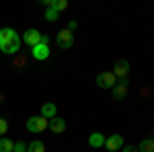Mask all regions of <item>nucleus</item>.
Masks as SVG:
<instances>
[{"mask_svg":"<svg viewBox=\"0 0 154 152\" xmlns=\"http://www.w3.org/2000/svg\"><path fill=\"white\" fill-rule=\"evenodd\" d=\"M49 126V119H45L43 115H33L27 119V132H31V134H41V132H45Z\"/></svg>","mask_w":154,"mask_h":152,"instance_id":"obj_1","label":"nucleus"},{"mask_svg":"<svg viewBox=\"0 0 154 152\" xmlns=\"http://www.w3.org/2000/svg\"><path fill=\"white\" fill-rule=\"evenodd\" d=\"M56 43L60 49H70L74 43V33H70L68 29H62L58 35H56Z\"/></svg>","mask_w":154,"mask_h":152,"instance_id":"obj_2","label":"nucleus"},{"mask_svg":"<svg viewBox=\"0 0 154 152\" xmlns=\"http://www.w3.org/2000/svg\"><path fill=\"white\" fill-rule=\"evenodd\" d=\"M19 49H21V37H19V35L11 37L4 45H0V51L6 54V56H14V54H19Z\"/></svg>","mask_w":154,"mask_h":152,"instance_id":"obj_3","label":"nucleus"},{"mask_svg":"<svg viewBox=\"0 0 154 152\" xmlns=\"http://www.w3.org/2000/svg\"><path fill=\"white\" fill-rule=\"evenodd\" d=\"M97 84H99L101 88H113V86L117 84V78H115L113 72H99V76H97Z\"/></svg>","mask_w":154,"mask_h":152,"instance_id":"obj_4","label":"nucleus"},{"mask_svg":"<svg viewBox=\"0 0 154 152\" xmlns=\"http://www.w3.org/2000/svg\"><path fill=\"white\" fill-rule=\"evenodd\" d=\"M31 56L37 62H45L49 58V45L48 43H37L35 47H31Z\"/></svg>","mask_w":154,"mask_h":152,"instance_id":"obj_5","label":"nucleus"},{"mask_svg":"<svg viewBox=\"0 0 154 152\" xmlns=\"http://www.w3.org/2000/svg\"><path fill=\"white\" fill-rule=\"evenodd\" d=\"M41 35H43V33H39L37 29H27L23 33V41L29 47H35L37 43H41Z\"/></svg>","mask_w":154,"mask_h":152,"instance_id":"obj_6","label":"nucleus"},{"mask_svg":"<svg viewBox=\"0 0 154 152\" xmlns=\"http://www.w3.org/2000/svg\"><path fill=\"white\" fill-rule=\"evenodd\" d=\"M105 148L109 152H117L123 148V138L119 136V134H113V136H109V138H105Z\"/></svg>","mask_w":154,"mask_h":152,"instance_id":"obj_7","label":"nucleus"},{"mask_svg":"<svg viewBox=\"0 0 154 152\" xmlns=\"http://www.w3.org/2000/svg\"><path fill=\"white\" fill-rule=\"evenodd\" d=\"M128 78H121V80H117V84L113 86V99L115 101H121V99H125L128 97Z\"/></svg>","mask_w":154,"mask_h":152,"instance_id":"obj_8","label":"nucleus"},{"mask_svg":"<svg viewBox=\"0 0 154 152\" xmlns=\"http://www.w3.org/2000/svg\"><path fill=\"white\" fill-rule=\"evenodd\" d=\"M130 62L128 60H119L117 64H115V68H113V74H115V78L121 80V78H128V74H130Z\"/></svg>","mask_w":154,"mask_h":152,"instance_id":"obj_9","label":"nucleus"},{"mask_svg":"<svg viewBox=\"0 0 154 152\" xmlns=\"http://www.w3.org/2000/svg\"><path fill=\"white\" fill-rule=\"evenodd\" d=\"M49 132H54V134H64L66 132V119H62L60 115H56L54 119H49Z\"/></svg>","mask_w":154,"mask_h":152,"instance_id":"obj_10","label":"nucleus"},{"mask_svg":"<svg viewBox=\"0 0 154 152\" xmlns=\"http://www.w3.org/2000/svg\"><path fill=\"white\" fill-rule=\"evenodd\" d=\"M88 146H91V148H103V146H105V136H103L101 132H93V134L88 136Z\"/></svg>","mask_w":154,"mask_h":152,"instance_id":"obj_11","label":"nucleus"},{"mask_svg":"<svg viewBox=\"0 0 154 152\" xmlns=\"http://www.w3.org/2000/svg\"><path fill=\"white\" fill-rule=\"evenodd\" d=\"M58 113V107L54 105V103H43L41 105V115L45 117V119H54Z\"/></svg>","mask_w":154,"mask_h":152,"instance_id":"obj_12","label":"nucleus"},{"mask_svg":"<svg viewBox=\"0 0 154 152\" xmlns=\"http://www.w3.org/2000/svg\"><path fill=\"white\" fill-rule=\"evenodd\" d=\"M17 35V31L14 29H11V27H4V29H0V45H4L11 37Z\"/></svg>","mask_w":154,"mask_h":152,"instance_id":"obj_13","label":"nucleus"},{"mask_svg":"<svg viewBox=\"0 0 154 152\" xmlns=\"http://www.w3.org/2000/svg\"><path fill=\"white\" fill-rule=\"evenodd\" d=\"M138 152H154V140L152 138H144L138 146Z\"/></svg>","mask_w":154,"mask_h":152,"instance_id":"obj_14","label":"nucleus"},{"mask_svg":"<svg viewBox=\"0 0 154 152\" xmlns=\"http://www.w3.org/2000/svg\"><path fill=\"white\" fill-rule=\"evenodd\" d=\"M12 148H14V142L11 140V138H0V152H12Z\"/></svg>","mask_w":154,"mask_h":152,"instance_id":"obj_15","label":"nucleus"},{"mask_svg":"<svg viewBox=\"0 0 154 152\" xmlns=\"http://www.w3.org/2000/svg\"><path fill=\"white\" fill-rule=\"evenodd\" d=\"M27 152H45V144L39 140H33L31 144H27Z\"/></svg>","mask_w":154,"mask_h":152,"instance_id":"obj_16","label":"nucleus"},{"mask_svg":"<svg viewBox=\"0 0 154 152\" xmlns=\"http://www.w3.org/2000/svg\"><path fill=\"white\" fill-rule=\"evenodd\" d=\"M58 19H60V12L56 11V8H48V11H45V21H48V23H56Z\"/></svg>","mask_w":154,"mask_h":152,"instance_id":"obj_17","label":"nucleus"},{"mask_svg":"<svg viewBox=\"0 0 154 152\" xmlns=\"http://www.w3.org/2000/svg\"><path fill=\"white\" fill-rule=\"evenodd\" d=\"M6 132H8V121L0 117V138H4V136H6Z\"/></svg>","mask_w":154,"mask_h":152,"instance_id":"obj_18","label":"nucleus"},{"mask_svg":"<svg viewBox=\"0 0 154 152\" xmlns=\"http://www.w3.org/2000/svg\"><path fill=\"white\" fill-rule=\"evenodd\" d=\"M12 152H27V144H25V142H14Z\"/></svg>","mask_w":154,"mask_h":152,"instance_id":"obj_19","label":"nucleus"},{"mask_svg":"<svg viewBox=\"0 0 154 152\" xmlns=\"http://www.w3.org/2000/svg\"><path fill=\"white\" fill-rule=\"evenodd\" d=\"M68 8V0H56V11H66Z\"/></svg>","mask_w":154,"mask_h":152,"instance_id":"obj_20","label":"nucleus"},{"mask_svg":"<svg viewBox=\"0 0 154 152\" xmlns=\"http://www.w3.org/2000/svg\"><path fill=\"white\" fill-rule=\"evenodd\" d=\"M119 152H138V146H131V144H130V146H123Z\"/></svg>","mask_w":154,"mask_h":152,"instance_id":"obj_21","label":"nucleus"},{"mask_svg":"<svg viewBox=\"0 0 154 152\" xmlns=\"http://www.w3.org/2000/svg\"><path fill=\"white\" fill-rule=\"evenodd\" d=\"M76 29H78V23H76V21H70V23H68V31H76Z\"/></svg>","mask_w":154,"mask_h":152,"instance_id":"obj_22","label":"nucleus"},{"mask_svg":"<svg viewBox=\"0 0 154 152\" xmlns=\"http://www.w3.org/2000/svg\"><path fill=\"white\" fill-rule=\"evenodd\" d=\"M2 101H4V95H2V93H0V103H2Z\"/></svg>","mask_w":154,"mask_h":152,"instance_id":"obj_23","label":"nucleus"}]
</instances>
